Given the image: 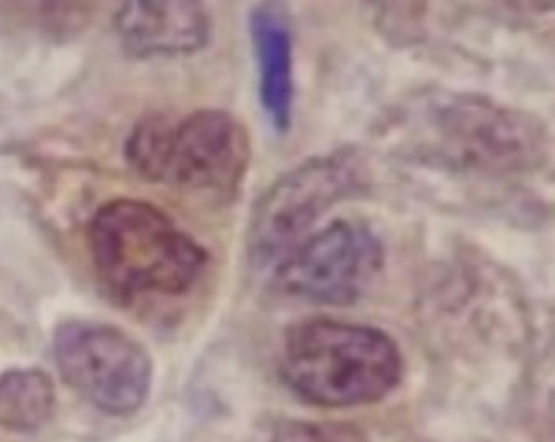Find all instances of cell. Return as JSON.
<instances>
[{
    "instance_id": "cell-1",
    "label": "cell",
    "mask_w": 555,
    "mask_h": 442,
    "mask_svg": "<svg viewBox=\"0 0 555 442\" xmlns=\"http://www.w3.org/2000/svg\"><path fill=\"white\" fill-rule=\"evenodd\" d=\"M399 126L412 156L453 169L522 171L540 162L544 147L542 126L531 115L475 95H425Z\"/></svg>"
},
{
    "instance_id": "cell-2",
    "label": "cell",
    "mask_w": 555,
    "mask_h": 442,
    "mask_svg": "<svg viewBox=\"0 0 555 442\" xmlns=\"http://www.w3.org/2000/svg\"><path fill=\"white\" fill-rule=\"evenodd\" d=\"M100 282L121 299L182 295L199 277L206 253L163 210L137 199L102 206L89 227Z\"/></svg>"
},
{
    "instance_id": "cell-3",
    "label": "cell",
    "mask_w": 555,
    "mask_h": 442,
    "mask_svg": "<svg viewBox=\"0 0 555 442\" xmlns=\"http://www.w3.org/2000/svg\"><path fill=\"white\" fill-rule=\"evenodd\" d=\"M280 370L301 399L349 407L386 396L401 379V355L379 329L308 321L286 334Z\"/></svg>"
},
{
    "instance_id": "cell-4",
    "label": "cell",
    "mask_w": 555,
    "mask_h": 442,
    "mask_svg": "<svg viewBox=\"0 0 555 442\" xmlns=\"http://www.w3.org/2000/svg\"><path fill=\"white\" fill-rule=\"evenodd\" d=\"M126 156L147 180L228 195L247 169L249 141L232 115L195 110L178 121H141L128 139Z\"/></svg>"
},
{
    "instance_id": "cell-5",
    "label": "cell",
    "mask_w": 555,
    "mask_h": 442,
    "mask_svg": "<svg viewBox=\"0 0 555 442\" xmlns=\"http://www.w3.org/2000/svg\"><path fill=\"white\" fill-rule=\"evenodd\" d=\"M54 360L61 377L106 414L128 416L150 394V355L143 344L117 327L63 323L54 334Z\"/></svg>"
},
{
    "instance_id": "cell-6",
    "label": "cell",
    "mask_w": 555,
    "mask_h": 442,
    "mask_svg": "<svg viewBox=\"0 0 555 442\" xmlns=\"http://www.w3.org/2000/svg\"><path fill=\"white\" fill-rule=\"evenodd\" d=\"M362 182L360 165L349 154H332L304 162L280 178L258 202L249 225V249L256 258L280 256L334 202Z\"/></svg>"
},
{
    "instance_id": "cell-7",
    "label": "cell",
    "mask_w": 555,
    "mask_h": 442,
    "mask_svg": "<svg viewBox=\"0 0 555 442\" xmlns=\"http://www.w3.org/2000/svg\"><path fill=\"white\" fill-rule=\"evenodd\" d=\"M382 266V245L362 225L338 221L310 236L280 264L282 292L317 303L358 299Z\"/></svg>"
},
{
    "instance_id": "cell-8",
    "label": "cell",
    "mask_w": 555,
    "mask_h": 442,
    "mask_svg": "<svg viewBox=\"0 0 555 442\" xmlns=\"http://www.w3.org/2000/svg\"><path fill=\"white\" fill-rule=\"evenodd\" d=\"M115 28L134 56L195 52L208 37L199 0H115Z\"/></svg>"
},
{
    "instance_id": "cell-9",
    "label": "cell",
    "mask_w": 555,
    "mask_h": 442,
    "mask_svg": "<svg viewBox=\"0 0 555 442\" xmlns=\"http://www.w3.org/2000/svg\"><path fill=\"white\" fill-rule=\"evenodd\" d=\"M249 26L258 61L260 102L271 123L286 130L293 106V52L286 17L275 2H264L251 13Z\"/></svg>"
},
{
    "instance_id": "cell-10",
    "label": "cell",
    "mask_w": 555,
    "mask_h": 442,
    "mask_svg": "<svg viewBox=\"0 0 555 442\" xmlns=\"http://www.w3.org/2000/svg\"><path fill=\"white\" fill-rule=\"evenodd\" d=\"M93 6L95 0H0V20L37 39L67 41L89 26Z\"/></svg>"
},
{
    "instance_id": "cell-11",
    "label": "cell",
    "mask_w": 555,
    "mask_h": 442,
    "mask_svg": "<svg viewBox=\"0 0 555 442\" xmlns=\"http://www.w3.org/2000/svg\"><path fill=\"white\" fill-rule=\"evenodd\" d=\"M54 412V388L37 368L0 373V427L30 433L43 427Z\"/></svg>"
},
{
    "instance_id": "cell-12",
    "label": "cell",
    "mask_w": 555,
    "mask_h": 442,
    "mask_svg": "<svg viewBox=\"0 0 555 442\" xmlns=\"http://www.w3.org/2000/svg\"><path fill=\"white\" fill-rule=\"evenodd\" d=\"M273 442H366V440L358 429L349 425L286 422L278 429Z\"/></svg>"
},
{
    "instance_id": "cell-13",
    "label": "cell",
    "mask_w": 555,
    "mask_h": 442,
    "mask_svg": "<svg viewBox=\"0 0 555 442\" xmlns=\"http://www.w3.org/2000/svg\"><path fill=\"white\" fill-rule=\"evenodd\" d=\"M507 6H516L522 11H546L555 6V0H503Z\"/></svg>"
},
{
    "instance_id": "cell-14",
    "label": "cell",
    "mask_w": 555,
    "mask_h": 442,
    "mask_svg": "<svg viewBox=\"0 0 555 442\" xmlns=\"http://www.w3.org/2000/svg\"><path fill=\"white\" fill-rule=\"evenodd\" d=\"M551 418H553V427H555V401H553V414H551Z\"/></svg>"
}]
</instances>
